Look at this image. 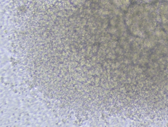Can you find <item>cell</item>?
Segmentation results:
<instances>
[{
    "label": "cell",
    "mask_w": 168,
    "mask_h": 127,
    "mask_svg": "<svg viewBox=\"0 0 168 127\" xmlns=\"http://www.w3.org/2000/svg\"><path fill=\"white\" fill-rule=\"evenodd\" d=\"M120 63L117 62L116 63V65H115V67H116V68H117L118 66H120Z\"/></svg>",
    "instance_id": "obj_1"
},
{
    "label": "cell",
    "mask_w": 168,
    "mask_h": 127,
    "mask_svg": "<svg viewBox=\"0 0 168 127\" xmlns=\"http://www.w3.org/2000/svg\"><path fill=\"white\" fill-rule=\"evenodd\" d=\"M111 66H112V68H113V69H114V68H115V67H115V65H114V64H113L112 65H111Z\"/></svg>",
    "instance_id": "obj_2"
},
{
    "label": "cell",
    "mask_w": 168,
    "mask_h": 127,
    "mask_svg": "<svg viewBox=\"0 0 168 127\" xmlns=\"http://www.w3.org/2000/svg\"><path fill=\"white\" fill-rule=\"evenodd\" d=\"M96 82H98V81H99V78H96Z\"/></svg>",
    "instance_id": "obj_3"
},
{
    "label": "cell",
    "mask_w": 168,
    "mask_h": 127,
    "mask_svg": "<svg viewBox=\"0 0 168 127\" xmlns=\"http://www.w3.org/2000/svg\"><path fill=\"white\" fill-rule=\"evenodd\" d=\"M96 57H93V60H94V61H95V60H96Z\"/></svg>",
    "instance_id": "obj_4"
},
{
    "label": "cell",
    "mask_w": 168,
    "mask_h": 127,
    "mask_svg": "<svg viewBox=\"0 0 168 127\" xmlns=\"http://www.w3.org/2000/svg\"><path fill=\"white\" fill-rule=\"evenodd\" d=\"M117 85V83L115 82V86H116Z\"/></svg>",
    "instance_id": "obj_5"
},
{
    "label": "cell",
    "mask_w": 168,
    "mask_h": 127,
    "mask_svg": "<svg viewBox=\"0 0 168 127\" xmlns=\"http://www.w3.org/2000/svg\"><path fill=\"white\" fill-rule=\"evenodd\" d=\"M104 66H106V65H107V63H104Z\"/></svg>",
    "instance_id": "obj_6"
},
{
    "label": "cell",
    "mask_w": 168,
    "mask_h": 127,
    "mask_svg": "<svg viewBox=\"0 0 168 127\" xmlns=\"http://www.w3.org/2000/svg\"><path fill=\"white\" fill-rule=\"evenodd\" d=\"M84 71H87V69H86V68H84Z\"/></svg>",
    "instance_id": "obj_7"
}]
</instances>
